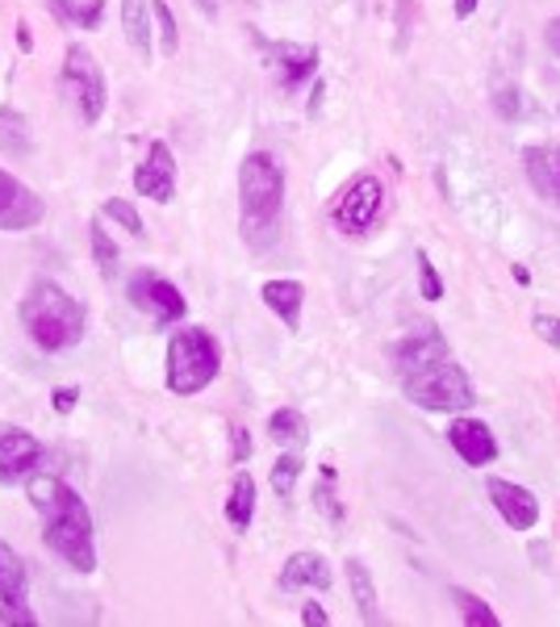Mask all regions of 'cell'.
<instances>
[{
    "instance_id": "cell-3",
    "label": "cell",
    "mask_w": 560,
    "mask_h": 627,
    "mask_svg": "<svg viewBox=\"0 0 560 627\" xmlns=\"http://www.w3.org/2000/svg\"><path fill=\"white\" fill-rule=\"evenodd\" d=\"M285 213V167L272 151H251L239 164V230L251 251L276 243Z\"/></svg>"
},
{
    "instance_id": "cell-37",
    "label": "cell",
    "mask_w": 560,
    "mask_h": 627,
    "mask_svg": "<svg viewBox=\"0 0 560 627\" xmlns=\"http://www.w3.org/2000/svg\"><path fill=\"white\" fill-rule=\"evenodd\" d=\"M481 0H452V9H457V18H473L477 13Z\"/></svg>"
},
{
    "instance_id": "cell-41",
    "label": "cell",
    "mask_w": 560,
    "mask_h": 627,
    "mask_svg": "<svg viewBox=\"0 0 560 627\" xmlns=\"http://www.w3.org/2000/svg\"><path fill=\"white\" fill-rule=\"evenodd\" d=\"M0 624H9V619H4V615H0Z\"/></svg>"
},
{
    "instance_id": "cell-21",
    "label": "cell",
    "mask_w": 560,
    "mask_h": 627,
    "mask_svg": "<svg viewBox=\"0 0 560 627\" xmlns=\"http://www.w3.org/2000/svg\"><path fill=\"white\" fill-rule=\"evenodd\" d=\"M122 30L139 55H151V4L146 0H122Z\"/></svg>"
},
{
    "instance_id": "cell-30",
    "label": "cell",
    "mask_w": 560,
    "mask_h": 627,
    "mask_svg": "<svg viewBox=\"0 0 560 627\" xmlns=\"http://www.w3.org/2000/svg\"><path fill=\"white\" fill-rule=\"evenodd\" d=\"M151 18L160 21V38H164V51H167V55H176V51H180V30H176V18H172V9H167L164 0H151Z\"/></svg>"
},
{
    "instance_id": "cell-4",
    "label": "cell",
    "mask_w": 560,
    "mask_h": 627,
    "mask_svg": "<svg viewBox=\"0 0 560 627\" xmlns=\"http://www.w3.org/2000/svg\"><path fill=\"white\" fill-rule=\"evenodd\" d=\"M21 327L39 352H67L84 339L88 310L55 280H34L21 297Z\"/></svg>"
},
{
    "instance_id": "cell-1",
    "label": "cell",
    "mask_w": 560,
    "mask_h": 627,
    "mask_svg": "<svg viewBox=\"0 0 560 627\" xmlns=\"http://www.w3.org/2000/svg\"><path fill=\"white\" fill-rule=\"evenodd\" d=\"M394 369L397 381H402V394L410 397L418 410L460 415V410L477 406V389H473L469 373L457 364V355H452L436 322H415L397 339Z\"/></svg>"
},
{
    "instance_id": "cell-7",
    "label": "cell",
    "mask_w": 560,
    "mask_h": 627,
    "mask_svg": "<svg viewBox=\"0 0 560 627\" xmlns=\"http://www.w3.org/2000/svg\"><path fill=\"white\" fill-rule=\"evenodd\" d=\"M381 206H385V188H381V180H376V176H369V172H364V176H355L352 185L334 197L331 218H334V227L343 230V234L360 239V234H369V230H373V222L381 218Z\"/></svg>"
},
{
    "instance_id": "cell-18",
    "label": "cell",
    "mask_w": 560,
    "mask_h": 627,
    "mask_svg": "<svg viewBox=\"0 0 560 627\" xmlns=\"http://www.w3.org/2000/svg\"><path fill=\"white\" fill-rule=\"evenodd\" d=\"M260 297H264V306H268L289 331H297L301 327V306H306V289H301V280H264V289H260Z\"/></svg>"
},
{
    "instance_id": "cell-26",
    "label": "cell",
    "mask_w": 560,
    "mask_h": 627,
    "mask_svg": "<svg viewBox=\"0 0 560 627\" xmlns=\"http://www.w3.org/2000/svg\"><path fill=\"white\" fill-rule=\"evenodd\" d=\"M51 9H55L67 25H84V30H92L105 13V0H88V4H80V0H51Z\"/></svg>"
},
{
    "instance_id": "cell-31",
    "label": "cell",
    "mask_w": 560,
    "mask_h": 627,
    "mask_svg": "<svg viewBox=\"0 0 560 627\" xmlns=\"http://www.w3.org/2000/svg\"><path fill=\"white\" fill-rule=\"evenodd\" d=\"M230 460H234V464L251 460V431L248 427H234V431H230Z\"/></svg>"
},
{
    "instance_id": "cell-23",
    "label": "cell",
    "mask_w": 560,
    "mask_h": 627,
    "mask_svg": "<svg viewBox=\"0 0 560 627\" xmlns=\"http://www.w3.org/2000/svg\"><path fill=\"white\" fill-rule=\"evenodd\" d=\"M448 598L457 606L460 624H469V627H498L502 624L498 615H494V606L485 603V598H477V594H469V590H460V585L448 590Z\"/></svg>"
},
{
    "instance_id": "cell-14",
    "label": "cell",
    "mask_w": 560,
    "mask_h": 627,
    "mask_svg": "<svg viewBox=\"0 0 560 627\" xmlns=\"http://www.w3.org/2000/svg\"><path fill=\"white\" fill-rule=\"evenodd\" d=\"M264 46V55L272 59L276 67V76H281V88H297V84L314 80V72H318V46H306V42H268L260 38Z\"/></svg>"
},
{
    "instance_id": "cell-27",
    "label": "cell",
    "mask_w": 560,
    "mask_h": 627,
    "mask_svg": "<svg viewBox=\"0 0 560 627\" xmlns=\"http://www.w3.org/2000/svg\"><path fill=\"white\" fill-rule=\"evenodd\" d=\"M297 477H301V457H297V452L276 457V464H272V490H276V498H293Z\"/></svg>"
},
{
    "instance_id": "cell-32",
    "label": "cell",
    "mask_w": 560,
    "mask_h": 627,
    "mask_svg": "<svg viewBox=\"0 0 560 627\" xmlns=\"http://www.w3.org/2000/svg\"><path fill=\"white\" fill-rule=\"evenodd\" d=\"M76 402H80V389H76V385H59V389L51 394L55 415H72V410H76Z\"/></svg>"
},
{
    "instance_id": "cell-8",
    "label": "cell",
    "mask_w": 560,
    "mask_h": 627,
    "mask_svg": "<svg viewBox=\"0 0 560 627\" xmlns=\"http://www.w3.org/2000/svg\"><path fill=\"white\" fill-rule=\"evenodd\" d=\"M125 297L134 301V310L151 314L155 322H164V327H172V322H180L188 314V301L185 293L176 289L167 276H160V272L143 268L134 280H130V289H125Z\"/></svg>"
},
{
    "instance_id": "cell-34",
    "label": "cell",
    "mask_w": 560,
    "mask_h": 627,
    "mask_svg": "<svg viewBox=\"0 0 560 627\" xmlns=\"http://www.w3.org/2000/svg\"><path fill=\"white\" fill-rule=\"evenodd\" d=\"M523 97L515 92V88H498V113L510 122V118H523Z\"/></svg>"
},
{
    "instance_id": "cell-20",
    "label": "cell",
    "mask_w": 560,
    "mask_h": 627,
    "mask_svg": "<svg viewBox=\"0 0 560 627\" xmlns=\"http://www.w3.org/2000/svg\"><path fill=\"white\" fill-rule=\"evenodd\" d=\"M251 519H255V477L251 473H234L227 498V522L234 531H248Z\"/></svg>"
},
{
    "instance_id": "cell-39",
    "label": "cell",
    "mask_w": 560,
    "mask_h": 627,
    "mask_svg": "<svg viewBox=\"0 0 560 627\" xmlns=\"http://www.w3.org/2000/svg\"><path fill=\"white\" fill-rule=\"evenodd\" d=\"M318 109H322V80L314 84V97H310V118H314V113H318Z\"/></svg>"
},
{
    "instance_id": "cell-36",
    "label": "cell",
    "mask_w": 560,
    "mask_h": 627,
    "mask_svg": "<svg viewBox=\"0 0 560 627\" xmlns=\"http://www.w3.org/2000/svg\"><path fill=\"white\" fill-rule=\"evenodd\" d=\"M543 38H548V51L560 59V18L548 21V30H543Z\"/></svg>"
},
{
    "instance_id": "cell-5",
    "label": "cell",
    "mask_w": 560,
    "mask_h": 627,
    "mask_svg": "<svg viewBox=\"0 0 560 627\" xmlns=\"http://www.w3.org/2000/svg\"><path fill=\"white\" fill-rule=\"evenodd\" d=\"M222 373L218 339L206 327H176L167 339V389L176 397L201 394Z\"/></svg>"
},
{
    "instance_id": "cell-9",
    "label": "cell",
    "mask_w": 560,
    "mask_h": 627,
    "mask_svg": "<svg viewBox=\"0 0 560 627\" xmlns=\"http://www.w3.org/2000/svg\"><path fill=\"white\" fill-rule=\"evenodd\" d=\"M0 615H4L9 624H34L25 564H21V557L4 540H0Z\"/></svg>"
},
{
    "instance_id": "cell-10",
    "label": "cell",
    "mask_w": 560,
    "mask_h": 627,
    "mask_svg": "<svg viewBox=\"0 0 560 627\" xmlns=\"http://www.w3.org/2000/svg\"><path fill=\"white\" fill-rule=\"evenodd\" d=\"M42 218H46V206H42L39 193L0 167V230H30L39 227Z\"/></svg>"
},
{
    "instance_id": "cell-22",
    "label": "cell",
    "mask_w": 560,
    "mask_h": 627,
    "mask_svg": "<svg viewBox=\"0 0 560 627\" xmlns=\"http://www.w3.org/2000/svg\"><path fill=\"white\" fill-rule=\"evenodd\" d=\"M268 436L281 443V448H301L306 439H310V422H306V415L301 410H276V415L268 418Z\"/></svg>"
},
{
    "instance_id": "cell-33",
    "label": "cell",
    "mask_w": 560,
    "mask_h": 627,
    "mask_svg": "<svg viewBox=\"0 0 560 627\" xmlns=\"http://www.w3.org/2000/svg\"><path fill=\"white\" fill-rule=\"evenodd\" d=\"M531 327H536V334H540L543 343L560 348V322H557V318H548V314H536V318H531Z\"/></svg>"
},
{
    "instance_id": "cell-12",
    "label": "cell",
    "mask_w": 560,
    "mask_h": 627,
    "mask_svg": "<svg viewBox=\"0 0 560 627\" xmlns=\"http://www.w3.org/2000/svg\"><path fill=\"white\" fill-rule=\"evenodd\" d=\"M485 490H490V502H494V510L502 515L506 527L531 531V527L540 522V498H536L527 485H515V481H506V477H490Z\"/></svg>"
},
{
    "instance_id": "cell-15",
    "label": "cell",
    "mask_w": 560,
    "mask_h": 627,
    "mask_svg": "<svg viewBox=\"0 0 560 627\" xmlns=\"http://www.w3.org/2000/svg\"><path fill=\"white\" fill-rule=\"evenodd\" d=\"M448 443L457 448V457L464 464H473V469H485V464H494L498 460V439L494 431L481 422V418H452L448 422Z\"/></svg>"
},
{
    "instance_id": "cell-2",
    "label": "cell",
    "mask_w": 560,
    "mask_h": 627,
    "mask_svg": "<svg viewBox=\"0 0 560 627\" xmlns=\"http://www.w3.org/2000/svg\"><path fill=\"white\" fill-rule=\"evenodd\" d=\"M25 494H30L34 510H39L46 548L63 564H72L76 573H92L97 569V540H92L97 531H92L88 502L67 481L51 477V473H34L25 481Z\"/></svg>"
},
{
    "instance_id": "cell-40",
    "label": "cell",
    "mask_w": 560,
    "mask_h": 627,
    "mask_svg": "<svg viewBox=\"0 0 560 627\" xmlns=\"http://www.w3.org/2000/svg\"><path fill=\"white\" fill-rule=\"evenodd\" d=\"M515 280H519V285H531V272L523 268V264H515Z\"/></svg>"
},
{
    "instance_id": "cell-16",
    "label": "cell",
    "mask_w": 560,
    "mask_h": 627,
    "mask_svg": "<svg viewBox=\"0 0 560 627\" xmlns=\"http://www.w3.org/2000/svg\"><path fill=\"white\" fill-rule=\"evenodd\" d=\"M523 172L531 188L540 193L552 209H560V146L552 143H536L523 151Z\"/></svg>"
},
{
    "instance_id": "cell-38",
    "label": "cell",
    "mask_w": 560,
    "mask_h": 627,
    "mask_svg": "<svg viewBox=\"0 0 560 627\" xmlns=\"http://www.w3.org/2000/svg\"><path fill=\"white\" fill-rule=\"evenodd\" d=\"M18 46H21V51H30V46H34V38H30V25H25V21L18 25Z\"/></svg>"
},
{
    "instance_id": "cell-11",
    "label": "cell",
    "mask_w": 560,
    "mask_h": 627,
    "mask_svg": "<svg viewBox=\"0 0 560 627\" xmlns=\"http://www.w3.org/2000/svg\"><path fill=\"white\" fill-rule=\"evenodd\" d=\"M134 188H139V197L160 201V206L176 201V160H172V146L167 143L146 146V160L134 172Z\"/></svg>"
},
{
    "instance_id": "cell-24",
    "label": "cell",
    "mask_w": 560,
    "mask_h": 627,
    "mask_svg": "<svg viewBox=\"0 0 560 627\" xmlns=\"http://www.w3.org/2000/svg\"><path fill=\"white\" fill-rule=\"evenodd\" d=\"M334 481H339V477H334V469H331V464H322L318 485H314V506L327 515V522H334V527H339L348 510H343V502H339V494H334Z\"/></svg>"
},
{
    "instance_id": "cell-6",
    "label": "cell",
    "mask_w": 560,
    "mask_h": 627,
    "mask_svg": "<svg viewBox=\"0 0 560 627\" xmlns=\"http://www.w3.org/2000/svg\"><path fill=\"white\" fill-rule=\"evenodd\" d=\"M59 88L67 105L76 109V118L84 125L101 122L105 105H109V88H105V72L101 63L92 59V51L72 42L67 55H63V72H59Z\"/></svg>"
},
{
    "instance_id": "cell-17",
    "label": "cell",
    "mask_w": 560,
    "mask_h": 627,
    "mask_svg": "<svg viewBox=\"0 0 560 627\" xmlns=\"http://www.w3.org/2000/svg\"><path fill=\"white\" fill-rule=\"evenodd\" d=\"M281 590H331V564L322 552H293L281 569Z\"/></svg>"
},
{
    "instance_id": "cell-19",
    "label": "cell",
    "mask_w": 560,
    "mask_h": 627,
    "mask_svg": "<svg viewBox=\"0 0 560 627\" xmlns=\"http://www.w3.org/2000/svg\"><path fill=\"white\" fill-rule=\"evenodd\" d=\"M348 590H352L360 619H364V624H381V606H376L373 573H369V564L360 561V557H348Z\"/></svg>"
},
{
    "instance_id": "cell-35",
    "label": "cell",
    "mask_w": 560,
    "mask_h": 627,
    "mask_svg": "<svg viewBox=\"0 0 560 627\" xmlns=\"http://www.w3.org/2000/svg\"><path fill=\"white\" fill-rule=\"evenodd\" d=\"M301 624H306V627H327V624H331V615H327L318 603H306V606H301Z\"/></svg>"
},
{
    "instance_id": "cell-25",
    "label": "cell",
    "mask_w": 560,
    "mask_h": 627,
    "mask_svg": "<svg viewBox=\"0 0 560 627\" xmlns=\"http://www.w3.org/2000/svg\"><path fill=\"white\" fill-rule=\"evenodd\" d=\"M88 239H92V260H97V268H101L105 280H113V272H118V248H113V239L105 234V222L101 218H92V227H88Z\"/></svg>"
},
{
    "instance_id": "cell-28",
    "label": "cell",
    "mask_w": 560,
    "mask_h": 627,
    "mask_svg": "<svg viewBox=\"0 0 560 627\" xmlns=\"http://www.w3.org/2000/svg\"><path fill=\"white\" fill-rule=\"evenodd\" d=\"M101 213H105V218H113V222H118L125 234H134V239H143V234H146L139 209L130 206V201H122V197H109V201L101 206Z\"/></svg>"
},
{
    "instance_id": "cell-29",
    "label": "cell",
    "mask_w": 560,
    "mask_h": 627,
    "mask_svg": "<svg viewBox=\"0 0 560 627\" xmlns=\"http://www.w3.org/2000/svg\"><path fill=\"white\" fill-rule=\"evenodd\" d=\"M415 264H418V293H422V301H439L443 297V280H439V268L431 264V255L418 251Z\"/></svg>"
},
{
    "instance_id": "cell-13",
    "label": "cell",
    "mask_w": 560,
    "mask_h": 627,
    "mask_svg": "<svg viewBox=\"0 0 560 627\" xmlns=\"http://www.w3.org/2000/svg\"><path fill=\"white\" fill-rule=\"evenodd\" d=\"M39 464H42V439L39 436H30L25 427H9V431H0V485L30 481Z\"/></svg>"
}]
</instances>
